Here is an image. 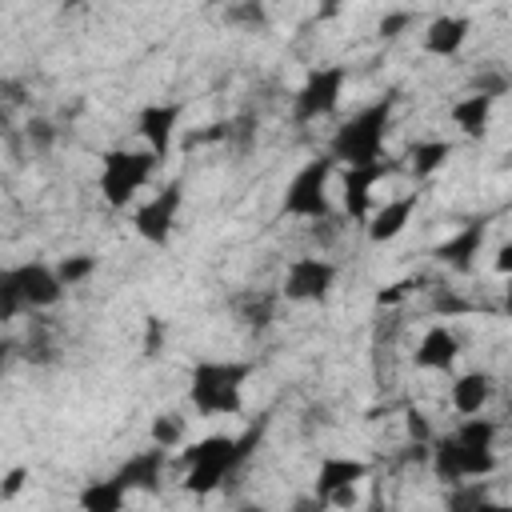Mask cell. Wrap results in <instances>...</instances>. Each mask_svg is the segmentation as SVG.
Segmentation results:
<instances>
[{"mask_svg": "<svg viewBox=\"0 0 512 512\" xmlns=\"http://www.w3.org/2000/svg\"><path fill=\"white\" fill-rule=\"evenodd\" d=\"M256 444H260V428H248L244 436L212 432V436H204V440H192V444L180 452L184 488L196 492V496L216 492L228 476H236V472L244 468V460L252 456Z\"/></svg>", "mask_w": 512, "mask_h": 512, "instance_id": "cell-1", "label": "cell"}, {"mask_svg": "<svg viewBox=\"0 0 512 512\" xmlns=\"http://www.w3.org/2000/svg\"><path fill=\"white\" fill-rule=\"evenodd\" d=\"M388 124H392V96L364 104L360 112H352L336 132L328 152L336 156V164L352 168V164H380L384 160V140H388Z\"/></svg>", "mask_w": 512, "mask_h": 512, "instance_id": "cell-2", "label": "cell"}, {"mask_svg": "<svg viewBox=\"0 0 512 512\" xmlns=\"http://www.w3.org/2000/svg\"><path fill=\"white\" fill-rule=\"evenodd\" d=\"M252 364L244 360H200L188 380V400L200 416H236L244 408V384Z\"/></svg>", "mask_w": 512, "mask_h": 512, "instance_id": "cell-3", "label": "cell"}, {"mask_svg": "<svg viewBox=\"0 0 512 512\" xmlns=\"http://www.w3.org/2000/svg\"><path fill=\"white\" fill-rule=\"evenodd\" d=\"M164 160L152 148H112L100 156V176L96 188L104 196L108 208H128V200H136V192H144L156 176Z\"/></svg>", "mask_w": 512, "mask_h": 512, "instance_id": "cell-4", "label": "cell"}, {"mask_svg": "<svg viewBox=\"0 0 512 512\" xmlns=\"http://www.w3.org/2000/svg\"><path fill=\"white\" fill-rule=\"evenodd\" d=\"M332 176H336V156L332 152L304 160L292 172V180L284 184L280 212L296 216V220H324V216H332Z\"/></svg>", "mask_w": 512, "mask_h": 512, "instance_id": "cell-5", "label": "cell"}, {"mask_svg": "<svg viewBox=\"0 0 512 512\" xmlns=\"http://www.w3.org/2000/svg\"><path fill=\"white\" fill-rule=\"evenodd\" d=\"M344 84H348V68L344 64H320V68H312L300 80V88L292 92V116L300 124H316V120L332 116L340 108Z\"/></svg>", "mask_w": 512, "mask_h": 512, "instance_id": "cell-6", "label": "cell"}, {"mask_svg": "<svg viewBox=\"0 0 512 512\" xmlns=\"http://www.w3.org/2000/svg\"><path fill=\"white\" fill-rule=\"evenodd\" d=\"M336 264L324 256V252H308V256H296L288 260L284 268V280H280V296L292 300V304H320L328 300V292L336 288Z\"/></svg>", "mask_w": 512, "mask_h": 512, "instance_id": "cell-7", "label": "cell"}, {"mask_svg": "<svg viewBox=\"0 0 512 512\" xmlns=\"http://www.w3.org/2000/svg\"><path fill=\"white\" fill-rule=\"evenodd\" d=\"M180 204H184V188L172 180V184H164L156 196H148L136 212H132V228H136V236L140 240H148V244H168L172 240V232H176V216H180Z\"/></svg>", "mask_w": 512, "mask_h": 512, "instance_id": "cell-8", "label": "cell"}, {"mask_svg": "<svg viewBox=\"0 0 512 512\" xmlns=\"http://www.w3.org/2000/svg\"><path fill=\"white\" fill-rule=\"evenodd\" d=\"M384 176H388V164H384V160H380V164H352V168L340 172V208H344L348 220H356V224L368 220V212L376 208L372 188H376Z\"/></svg>", "mask_w": 512, "mask_h": 512, "instance_id": "cell-9", "label": "cell"}, {"mask_svg": "<svg viewBox=\"0 0 512 512\" xmlns=\"http://www.w3.org/2000/svg\"><path fill=\"white\" fill-rule=\"evenodd\" d=\"M184 108L176 100H152L136 112V132L144 140V148H152L160 160H168L172 144H176V128H180Z\"/></svg>", "mask_w": 512, "mask_h": 512, "instance_id": "cell-10", "label": "cell"}, {"mask_svg": "<svg viewBox=\"0 0 512 512\" xmlns=\"http://www.w3.org/2000/svg\"><path fill=\"white\" fill-rule=\"evenodd\" d=\"M12 276H16V284H20V296H24L28 312L56 308L60 296L68 292L64 280H60V272H56V264H44V260H24V264L12 268Z\"/></svg>", "mask_w": 512, "mask_h": 512, "instance_id": "cell-11", "label": "cell"}, {"mask_svg": "<svg viewBox=\"0 0 512 512\" xmlns=\"http://www.w3.org/2000/svg\"><path fill=\"white\" fill-rule=\"evenodd\" d=\"M416 208H420V196H416V192H408V196H392V200L376 204V208L368 212V220H364L368 240H372V244H392V240L404 236V228L412 224Z\"/></svg>", "mask_w": 512, "mask_h": 512, "instance_id": "cell-12", "label": "cell"}, {"mask_svg": "<svg viewBox=\"0 0 512 512\" xmlns=\"http://www.w3.org/2000/svg\"><path fill=\"white\" fill-rule=\"evenodd\" d=\"M460 360V336L448 324H428L412 348V364L420 372H448Z\"/></svg>", "mask_w": 512, "mask_h": 512, "instance_id": "cell-13", "label": "cell"}, {"mask_svg": "<svg viewBox=\"0 0 512 512\" xmlns=\"http://www.w3.org/2000/svg\"><path fill=\"white\" fill-rule=\"evenodd\" d=\"M484 236H488V228H484V220H468V224H460L456 232H448L440 244H436V260L440 264H448L452 272H472V264H476V256H480V248H484Z\"/></svg>", "mask_w": 512, "mask_h": 512, "instance_id": "cell-14", "label": "cell"}, {"mask_svg": "<svg viewBox=\"0 0 512 512\" xmlns=\"http://www.w3.org/2000/svg\"><path fill=\"white\" fill-rule=\"evenodd\" d=\"M164 468H168V448L152 444V448L132 452V456L112 472V476H116L128 492H156V488H160V480H164Z\"/></svg>", "mask_w": 512, "mask_h": 512, "instance_id": "cell-15", "label": "cell"}, {"mask_svg": "<svg viewBox=\"0 0 512 512\" xmlns=\"http://www.w3.org/2000/svg\"><path fill=\"white\" fill-rule=\"evenodd\" d=\"M468 32H472V20L460 16V12H440L424 24V52L436 56V60H452L464 44H468Z\"/></svg>", "mask_w": 512, "mask_h": 512, "instance_id": "cell-16", "label": "cell"}, {"mask_svg": "<svg viewBox=\"0 0 512 512\" xmlns=\"http://www.w3.org/2000/svg\"><path fill=\"white\" fill-rule=\"evenodd\" d=\"M492 392H496L492 372H484V368H468V372H460V376L448 384V404H452L456 416H476V412L488 408Z\"/></svg>", "mask_w": 512, "mask_h": 512, "instance_id": "cell-17", "label": "cell"}, {"mask_svg": "<svg viewBox=\"0 0 512 512\" xmlns=\"http://www.w3.org/2000/svg\"><path fill=\"white\" fill-rule=\"evenodd\" d=\"M492 108H496L492 96L468 88L460 100H452L448 120H452V128H456L460 136H468V140H484V136H488V124H492Z\"/></svg>", "mask_w": 512, "mask_h": 512, "instance_id": "cell-18", "label": "cell"}, {"mask_svg": "<svg viewBox=\"0 0 512 512\" xmlns=\"http://www.w3.org/2000/svg\"><path fill=\"white\" fill-rule=\"evenodd\" d=\"M368 480V464L360 456H324L316 468V500L328 504V496H336L340 488L364 484Z\"/></svg>", "mask_w": 512, "mask_h": 512, "instance_id": "cell-19", "label": "cell"}, {"mask_svg": "<svg viewBox=\"0 0 512 512\" xmlns=\"http://www.w3.org/2000/svg\"><path fill=\"white\" fill-rule=\"evenodd\" d=\"M76 504H80L84 512H120V508L128 504V488H124L116 476H108V480H88V484L80 488Z\"/></svg>", "mask_w": 512, "mask_h": 512, "instance_id": "cell-20", "label": "cell"}, {"mask_svg": "<svg viewBox=\"0 0 512 512\" xmlns=\"http://www.w3.org/2000/svg\"><path fill=\"white\" fill-rule=\"evenodd\" d=\"M448 156H452V140L428 136V140H416V144L408 148V168H412L416 180H428V176H436V172L448 164Z\"/></svg>", "mask_w": 512, "mask_h": 512, "instance_id": "cell-21", "label": "cell"}, {"mask_svg": "<svg viewBox=\"0 0 512 512\" xmlns=\"http://www.w3.org/2000/svg\"><path fill=\"white\" fill-rule=\"evenodd\" d=\"M236 316L248 328H268L276 320V296L272 292H244L236 300Z\"/></svg>", "mask_w": 512, "mask_h": 512, "instance_id": "cell-22", "label": "cell"}, {"mask_svg": "<svg viewBox=\"0 0 512 512\" xmlns=\"http://www.w3.org/2000/svg\"><path fill=\"white\" fill-rule=\"evenodd\" d=\"M184 436H188V424H184V416L180 412H156L152 416V424H148V440L152 444H160V448H180L184 444Z\"/></svg>", "mask_w": 512, "mask_h": 512, "instance_id": "cell-23", "label": "cell"}, {"mask_svg": "<svg viewBox=\"0 0 512 512\" xmlns=\"http://www.w3.org/2000/svg\"><path fill=\"white\" fill-rule=\"evenodd\" d=\"M496 420H488L484 412H476V416H460V424H456V440H464V444H472V448H496Z\"/></svg>", "mask_w": 512, "mask_h": 512, "instance_id": "cell-24", "label": "cell"}, {"mask_svg": "<svg viewBox=\"0 0 512 512\" xmlns=\"http://www.w3.org/2000/svg\"><path fill=\"white\" fill-rule=\"evenodd\" d=\"M96 256L92 252H68V256H60L56 260V272H60V280H64V288H80V284H88L92 276H96Z\"/></svg>", "mask_w": 512, "mask_h": 512, "instance_id": "cell-25", "label": "cell"}, {"mask_svg": "<svg viewBox=\"0 0 512 512\" xmlns=\"http://www.w3.org/2000/svg\"><path fill=\"white\" fill-rule=\"evenodd\" d=\"M228 24L236 28H264L268 24V12H264V0H232L228 12H224Z\"/></svg>", "mask_w": 512, "mask_h": 512, "instance_id": "cell-26", "label": "cell"}, {"mask_svg": "<svg viewBox=\"0 0 512 512\" xmlns=\"http://www.w3.org/2000/svg\"><path fill=\"white\" fill-rule=\"evenodd\" d=\"M20 312H28V304H24V296H20V284H16L12 268H4V272H0V320L12 324Z\"/></svg>", "mask_w": 512, "mask_h": 512, "instance_id": "cell-27", "label": "cell"}, {"mask_svg": "<svg viewBox=\"0 0 512 512\" xmlns=\"http://www.w3.org/2000/svg\"><path fill=\"white\" fill-rule=\"evenodd\" d=\"M488 500H492V496H488L484 480H460V484H448V496H444L448 508H476V504H488Z\"/></svg>", "mask_w": 512, "mask_h": 512, "instance_id": "cell-28", "label": "cell"}, {"mask_svg": "<svg viewBox=\"0 0 512 512\" xmlns=\"http://www.w3.org/2000/svg\"><path fill=\"white\" fill-rule=\"evenodd\" d=\"M24 140H28L32 152H52V148H56V124H52L48 116H28Z\"/></svg>", "mask_w": 512, "mask_h": 512, "instance_id": "cell-29", "label": "cell"}, {"mask_svg": "<svg viewBox=\"0 0 512 512\" xmlns=\"http://www.w3.org/2000/svg\"><path fill=\"white\" fill-rule=\"evenodd\" d=\"M164 344H168V324H164L160 316H148V320H144V344H140L144 356L156 360V356L164 352Z\"/></svg>", "mask_w": 512, "mask_h": 512, "instance_id": "cell-30", "label": "cell"}, {"mask_svg": "<svg viewBox=\"0 0 512 512\" xmlns=\"http://www.w3.org/2000/svg\"><path fill=\"white\" fill-rule=\"evenodd\" d=\"M404 432H408V440H416V444H432L436 436H432V424H428V416L420 412V408H408L404 412Z\"/></svg>", "mask_w": 512, "mask_h": 512, "instance_id": "cell-31", "label": "cell"}, {"mask_svg": "<svg viewBox=\"0 0 512 512\" xmlns=\"http://www.w3.org/2000/svg\"><path fill=\"white\" fill-rule=\"evenodd\" d=\"M408 28H412V12H384L380 24H376V32H380L384 40H396V36H404Z\"/></svg>", "mask_w": 512, "mask_h": 512, "instance_id": "cell-32", "label": "cell"}, {"mask_svg": "<svg viewBox=\"0 0 512 512\" xmlns=\"http://www.w3.org/2000/svg\"><path fill=\"white\" fill-rule=\"evenodd\" d=\"M472 88L496 100V96H504V92H508V76H504V72H492V68H488V72H480V76L472 80Z\"/></svg>", "mask_w": 512, "mask_h": 512, "instance_id": "cell-33", "label": "cell"}, {"mask_svg": "<svg viewBox=\"0 0 512 512\" xmlns=\"http://www.w3.org/2000/svg\"><path fill=\"white\" fill-rule=\"evenodd\" d=\"M432 312H436V316H460V312H468V304H464L456 292H436V296H432Z\"/></svg>", "mask_w": 512, "mask_h": 512, "instance_id": "cell-34", "label": "cell"}, {"mask_svg": "<svg viewBox=\"0 0 512 512\" xmlns=\"http://www.w3.org/2000/svg\"><path fill=\"white\" fill-rule=\"evenodd\" d=\"M24 480H28V468H8V476H4V484H0V500H4V504L16 500V492L24 488Z\"/></svg>", "mask_w": 512, "mask_h": 512, "instance_id": "cell-35", "label": "cell"}, {"mask_svg": "<svg viewBox=\"0 0 512 512\" xmlns=\"http://www.w3.org/2000/svg\"><path fill=\"white\" fill-rule=\"evenodd\" d=\"M408 296V284L400 280V284H388V288H380L376 292V308H388V304H396V300H404Z\"/></svg>", "mask_w": 512, "mask_h": 512, "instance_id": "cell-36", "label": "cell"}, {"mask_svg": "<svg viewBox=\"0 0 512 512\" xmlns=\"http://www.w3.org/2000/svg\"><path fill=\"white\" fill-rule=\"evenodd\" d=\"M492 268H496L500 276H512V240H504V244L496 248V256H492Z\"/></svg>", "mask_w": 512, "mask_h": 512, "instance_id": "cell-37", "label": "cell"}, {"mask_svg": "<svg viewBox=\"0 0 512 512\" xmlns=\"http://www.w3.org/2000/svg\"><path fill=\"white\" fill-rule=\"evenodd\" d=\"M360 484H352V488H340L336 496H328V504H336V508H352V504H360V492H356Z\"/></svg>", "mask_w": 512, "mask_h": 512, "instance_id": "cell-38", "label": "cell"}, {"mask_svg": "<svg viewBox=\"0 0 512 512\" xmlns=\"http://www.w3.org/2000/svg\"><path fill=\"white\" fill-rule=\"evenodd\" d=\"M504 280H508V288H504V312L512 316V276H504Z\"/></svg>", "mask_w": 512, "mask_h": 512, "instance_id": "cell-39", "label": "cell"}, {"mask_svg": "<svg viewBox=\"0 0 512 512\" xmlns=\"http://www.w3.org/2000/svg\"><path fill=\"white\" fill-rule=\"evenodd\" d=\"M324 4H328V8H336V4H340V0H324Z\"/></svg>", "mask_w": 512, "mask_h": 512, "instance_id": "cell-40", "label": "cell"}]
</instances>
